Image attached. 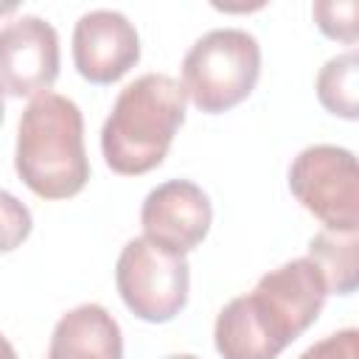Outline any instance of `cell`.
I'll use <instances>...</instances> for the list:
<instances>
[{
  "instance_id": "6",
  "label": "cell",
  "mask_w": 359,
  "mask_h": 359,
  "mask_svg": "<svg viewBox=\"0 0 359 359\" xmlns=\"http://www.w3.org/2000/svg\"><path fill=\"white\" fill-rule=\"evenodd\" d=\"M289 191L325 230H359V171L351 149L306 146L289 165Z\"/></svg>"
},
{
  "instance_id": "1",
  "label": "cell",
  "mask_w": 359,
  "mask_h": 359,
  "mask_svg": "<svg viewBox=\"0 0 359 359\" xmlns=\"http://www.w3.org/2000/svg\"><path fill=\"white\" fill-rule=\"evenodd\" d=\"M328 289L303 255L264 272L252 292L233 297L213 323L222 359H278L325 306Z\"/></svg>"
},
{
  "instance_id": "5",
  "label": "cell",
  "mask_w": 359,
  "mask_h": 359,
  "mask_svg": "<svg viewBox=\"0 0 359 359\" xmlns=\"http://www.w3.org/2000/svg\"><path fill=\"white\" fill-rule=\"evenodd\" d=\"M115 286L137 320L168 323L188 303L191 266L185 255L137 236L123 244L115 261Z\"/></svg>"
},
{
  "instance_id": "14",
  "label": "cell",
  "mask_w": 359,
  "mask_h": 359,
  "mask_svg": "<svg viewBox=\"0 0 359 359\" xmlns=\"http://www.w3.org/2000/svg\"><path fill=\"white\" fill-rule=\"evenodd\" d=\"M34 230V216L25 202H20L11 191L0 188V252L17 250Z\"/></svg>"
},
{
  "instance_id": "8",
  "label": "cell",
  "mask_w": 359,
  "mask_h": 359,
  "mask_svg": "<svg viewBox=\"0 0 359 359\" xmlns=\"http://www.w3.org/2000/svg\"><path fill=\"white\" fill-rule=\"evenodd\" d=\"M140 59V36L126 14L90 8L73 25V65L90 84H115Z\"/></svg>"
},
{
  "instance_id": "7",
  "label": "cell",
  "mask_w": 359,
  "mask_h": 359,
  "mask_svg": "<svg viewBox=\"0 0 359 359\" xmlns=\"http://www.w3.org/2000/svg\"><path fill=\"white\" fill-rule=\"evenodd\" d=\"M59 34L36 14H22L0 28V90L11 98L50 93L59 79Z\"/></svg>"
},
{
  "instance_id": "17",
  "label": "cell",
  "mask_w": 359,
  "mask_h": 359,
  "mask_svg": "<svg viewBox=\"0 0 359 359\" xmlns=\"http://www.w3.org/2000/svg\"><path fill=\"white\" fill-rule=\"evenodd\" d=\"M163 359H199V356H194V353H168Z\"/></svg>"
},
{
  "instance_id": "4",
  "label": "cell",
  "mask_w": 359,
  "mask_h": 359,
  "mask_svg": "<svg viewBox=\"0 0 359 359\" xmlns=\"http://www.w3.org/2000/svg\"><path fill=\"white\" fill-rule=\"evenodd\" d=\"M258 76V39L244 28H213L188 48L180 84L199 112L219 115L250 98Z\"/></svg>"
},
{
  "instance_id": "16",
  "label": "cell",
  "mask_w": 359,
  "mask_h": 359,
  "mask_svg": "<svg viewBox=\"0 0 359 359\" xmlns=\"http://www.w3.org/2000/svg\"><path fill=\"white\" fill-rule=\"evenodd\" d=\"M0 359H17V351H14V345L6 339V334H0Z\"/></svg>"
},
{
  "instance_id": "11",
  "label": "cell",
  "mask_w": 359,
  "mask_h": 359,
  "mask_svg": "<svg viewBox=\"0 0 359 359\" xmlns=\"http://www.w3.org/2000/svg\"><path fill=\"white\" fill-rule=\"evenodd\" d=\"M306 258L323 275L328 294H353L359 286V230H320L309 238Z\"/></svg>"
},
{
  "instance_id": "9",
  "label": "cell",
  "mask_w": 359,
  "mask_h": 359,
  "mask_svg": "<svg viewBox=\"0 0 359 359\" xmlns=\"http://www.w3.org/2000/svg\"><path fill=\"white\" fill-rule=\"evenodd\" d=\"M210 222L213 205L191 180H165L151 188L140 205L143 236L180 255H188L205 241Z\"/></svg>"
},
{
  "instance_id": "18",
  "label": "cell",
  "mask_w": 359,
  "mask_h": 359,
  "mask_svg": "<svg viewBox=\"0 0 359 359\" xmlns=\"http://www.w3.org/2000/svg\"><path fill=\"white\" fill-rule=\"evenodd\" d=\"M3 115H6V98H3V90H0V123H3Z\"/></svg>"
},
{
  "instance_id": "2",
  "label": "cell",
  "mask_w": 359,
  "mask_h": 359,
  "mask_svg": "<svg viewBox=\"0 0 359 359\" xmlns=\"http://www.w3.org/2000/svg\"><path fill=\"white\" fill-rule=\"evenodd\" d=\"M185 90L168 73H143L129 81L101 126L104 163L123 177L154 171L185 123Z\"/></svg>"
},
{
  "instance_id": "15",
  "label": "cell",
  "mask_w": 359,
  "mask_h": 359,
  "mask_svg": "<svg viewBox=\"0 0 359 359\" xmlns=\"http://www.w3.org/2000/svg\"><path fill=\"white\" fill-rule=\"evenodd\" d=\"M297 359H359V331L342 328L309 345Z\"/></svg>"
},
{
  "instance_id": "12",
  "label": "cell",
  "mask_w": 359,
  "mask_h": 359,
  "mask_svg": "<svg viewBox=\"0 0 359 359\" xmlns=\"http://www.w3.org/2000/svg\"><path fill=\"white\" fill-rule=\"evenodd\" d=\"M356 84H359V53L351 48L345 53L331 56L320 67L317 98L331 115L345 118V121H356V115H359Z\"/></svg>"
},
{
  "instance_id": "13",
  "label": "cell",
  "mask_w": 359,
  "mask_h": 359,
  "mask_svg": "<svg viewBox=\"0 0 359 359\" xmlns=\"http://www.w3.org/2000/svg\"><path fill=\"white\" fill-rule=\"evenodd\" d=\"M311 17L328 39L356 45L359 39V3L356 0H317L311 6Z\"/></svg>"
},
{
  "instance_id": "3",
  "label": "cell",
  "mask_w": 359,
  "mask_h": 359,
  "mask_svg": "<svg viewBox=\"0 0 359 359\" xmlns=\"http://www.w3.org/2000/svg\"><path fill=\"white\" fill-rule=\"evenodd\" d=\"M14 171L39 199H70L90 180L84 118L73 98L42 93L17 123Z\"/></svg>"
},
{
  "instance_id": "10",
  "label": "cell",
  "mask_w": 359,
  "mask_h": 359,
  "mask_svg": "<svg viewBox=\"0 0 359 359\" xmlns=\"http://www.w3.org/2000/svg\"><path fill=\"white\" fill-rule=\"evenodd\" d=\"M45 359H123L121 325L101 303H81L56 320Z\"/></svg>"
}]
</instances>
